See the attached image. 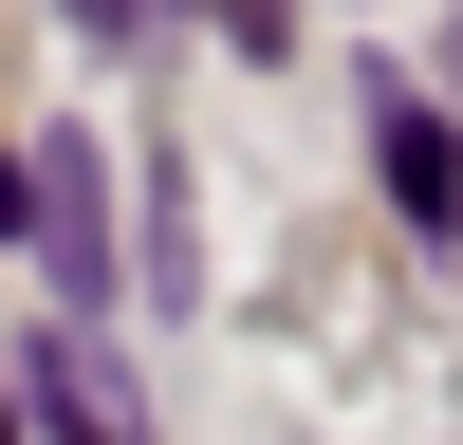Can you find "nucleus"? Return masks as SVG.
Segmentation results:
<instances>
[{
    "label": "nucleus",
    "instance_id": "nucleus-1",
    "mask_svg": "<svg viewBox=\"0 0 463 445\" xmlns=\"http://www.w3.org/2000/svg\"><path fill=\"white\" fill-rule=\"evenodd\" d=\"M19 241H37V279H56L74 316L111 297V185H93V130H56V148L19 167Z\"/></svg>",
    "mask_w": 463,
    "mask_h": 445
},
{
    "label": "nucleus",
    "instance_id": "nucleus-2",
    "mask_svg": "<svg viewBox=\"0 0 463 445\" xmlns=\"http://www.w3.org/2000/svg\"><path fill=\"white\" fill-rule=\"evenodd\" d=\"M371 167H390L408 241H445V222H463V130H445L427 93H371Z\"/></svg>",
    "mask_w": 463,
    "mask_h": 445
},
{
    "label": "nucleus",
    "instance_id": "nucleus-3",
    "mask_svg": "<svg viewBox=\"0 0 463 445\" xmlns=\"http://www.w3.org/2000/svg\"><path fill=\"white\" fill-rule=\"evenodd\" d=\"M56 19L93 37V56H111V37H148V19H167V0H56Z\"/></svg>",
    "mask_w": 463,
    "mask_h": 445
},
{
    "label": "nucleus",
    "instance_id": "nucleus-4",
    "mask_svg": "<svg viewBox=\"0 0 463 445\" xmlns=\"http://www.w3.org/2000/svg\"><path fill=\"white\" fill-rule=\"evenodd\" d=\"M0 427H19V371H0Z\"/></svg>",
    "mask_w": 463,
    "mask_h": 445
}]
</instances>
